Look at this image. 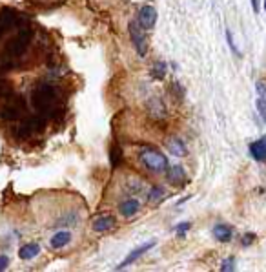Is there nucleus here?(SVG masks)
<instances>
[{
  "instance_id": "f257e3e1",
  "label": "nucleus",
  "mask_w": 266,
  "mask_h": 272,
  "mask_svg": "<svg viewBox=\"0 0 266 272\" xmlns=\"http://www.w3.org/2000/svg\"><path fill=\"white\" fill-rule=\"evenodd\" d=\"M140 161L150 172H155V174H162L168 168V157L155 148H144L140 152Z\"/></svg>"
},
{
  "instance_id": "f03ea898",
  "label": "nucleus",
  "mask_w": 266,
  "mask_h": 272,
  "mask_svg": "<svg viewBox=\"0 0 266 272\" xmlns=\"http://www.w3.org/2000/svg\"><path fill=\"white\" fill-rule=\"evenodd\" d=\"M55 103V88L51 84H38L31 93V105L38 112H46Z\"/></svg>"
},
{
  "instance_id": "7ed1b4c3",
  "label": "nucleus",
  "mask_w": 266,
  "mask_h": 272,
  "mask_svg": "<svg viewBox=\"0 0 266 272\" xmlns=\"http://www.w3.org/2000/svg\"><path fill=\"white\" fill-rule=\"evenodd\" d=\"M29 42H31V29H22L19 31V35L15 37L13 41L7 44L6 55L7 57H19L28 49Z\"/></svg>"
},
{
  "instance_id": "20e7f679",
  "label": "nucleus",
  "mask_w": 266,
  "mask_h": 272,
  "mask_svg": "<svg viewBox=\"0 0 266 272\" xmlns=\"http://www.w3.org/2000/svg\"><path fill=\"white\" fill-rule=\"evenodd\" d=\"M130 37H132V42H133V46H135V49H137V53H139L140 57H146L148 42L137 22H130Z\"/></svg>"
},
{
  "instance_id": "39448f33",
  "label": "nucleus",
  "mask_w": 266,
  "mask_h": 272,
  "mask_svg": "<svg viewBox=\"0 0 266 272\" xmlns=\"http://www.w3.org/2000/svg\"><path fill=\"white\" fill-rule=\"evenodd\" d=\"M157 22V9L153 6H144L139 11V26L144 29H152Z\"/></svg>"
},
{
  "instance_id": "423d86ee",
  "label": "nucleus",
  "mask_w": 266,
  "mask_h": 272,
  "mask_svg": "<svg viewBox=\"0 0 266 272\" xmlns=\"http://www.w3.org/2000/svg\"><path fill=\"white\" fill-rule=\"evenodd\" d=\"M153 245H155V241H146V243L139 245V247H137L135 251H132V252H130V254H128V258L124 259V261H122V263H120V265L117 267V269H119V271H120V269H124V267L132 265V263H133V261H135V259H139L140 256H142L144 252L150 251V249H152Z\"/></svg>"
},
{
  "instance_id": "0eeeda50",
  "label": "nucleus",
  "mask_w": 266,
  "mask_h": 272,
  "mask_svg": "<svg viewBox=\"0 0 266 272\" xmlns=\"http://www.w3.org/2000/svg\"><path fill=\"white\" fill-rule=\"evenodd\" d=\"M15 21H17V13H15V9L6 7V9H2V11H0V37L4 35L6 31H9V29L13 28Z\"/></svg>"
},
{
  "instance_id": "6e6552de",
  "label": "nucleus",
  "mask_w": 266,
  "mask_h": 272,
  "mask_svg": "<svg viewBox=\"0 0 266 272\" xmlns=\"http://www.w3.org/2000/svg\"><path fill=\"white\" fill-rule=\"evenodd\" d=\"M166 170H168V172H166V177H168V181L171 183V185H181V183L186 181V174H184L182 167H179V165L170 167V168H166Z\"/></svg>"
},
{
  "instance_id": "1a4fd4ad",
  "label": "nucleus",
  "mask_w": 266,
  "mask_h": 272,
  "mask_svg": "<svg viewBox=\"0 0 266 272\" xmlns=\"http://www.w3.org/2000/svg\"><path fill=\"white\" fill-rule=\"evenodd\" d=\"M166 146H168L170 152H171L173 155H177V157H182V155L188 154V150H186V146H184V143H182L179 137H170V139L166 141Z\"/></svg>"
},
{
  "instance_id": "9d476101",
  "label": "nucleus",
  "mask_w": 266,
  "mask_h": 272,
  "mask_svg": "<svg viewBox=\"0 0 266 272\" xmlns=\"http://www.w3.org/2000/svg\"><path fill=\"white\" fill-rule=\"evenodd\" d=\"M113 225H115V217L110 216V214H104V216H100L98 219L93 221V230L106 232V230H110Z\"/></svg>"
},
{
  "instance_id": "9b49d317",
  "label": "nucleus",
  "mask_w": 266,
  "mask_h": 272,
  "mask_svg": "<svg viewBox=\"0 0 266 272\" xmlns=\"http://www.w3.org/2000/svg\"><path fill=\"white\" fill-rule=\"evenodd\" d=\"M231 234H233V230H231L230 225H215V227H213V237H215L217 241H221V243L230 241Z\"/></svg>"
},
{
  "instance_id": "f8f14e48",
  "label": "nucleus",
  "mask_w": 266,
  "mask_h": 272,
  "mask_svg": "<svg viewBox=\"0 0 266 272\" xmlns=\"http://www.w3.org/2000/svg\"><path fill=\"white\" fill-rule=\"evenodd\" d=\"M250 154L255 161H266V137L253 143L250 146Z\"/></svg>"
},
{
  "instance_id": "ddd939ff",
  "label": "nucleus",
  "mask_w": 266,
  "mask_h": 272,
  "mask_svg": "<svg viewBox=\"0 0 266 272\" xmlns=\"http://www.w3.org/2000/svg\"><path fill=\"white\" fill-rule=\"evenodd\" d=\"M71 241V234L68 230H60L57 232L55 236L51 237V247L53 249H62L64 245H68Z\"/></svg>"
},
{
  "instance_id": "4468645a",
  "label": "nucleus",
  "mask_w": 266,
  "mask_h": 272,
  "mask_svg": "<svg viewBox=\"0 0 266 272\" xmlns=\"http://www.w3.org/2000/svg\"><path fill=\"white\" fill-rule=\"evenodd\" d=\"M38 252H40V245L28 243V245H24L20 251H19V256H20V259H31V258H35Z\"/></svg>"
},
{
  "instance_id": "2eb2a0df",
  "label": "nucleus",
  "mask_w": 266,
  "mask_h": 272,
  "mask_svg": "<svg viewBox=\"0 0 266 272\" xmlns=\"http://www.w3.org/2000/svg\"><path fill=\"white\" fill-rule=\"evenodd\" d=\"M19 115H20V108H17L13 103L0 108V119H4V121H15V119H19Z\"/></svg>"
},
{
  "instance_id": "dca6fc26",
  "label": "nucleus",
  "mask_w": 266,
  "mask_h": 272,
  "mask_svg": "<svg viewBox=\"0 0 266 272\" xmlns=\"http://www.w3.org/2000/svg\"><path fill=\"white\" fill-rule=\"evenodd\" d=\"M139 201L137 199H128V201H124L122 205L119 207V210H120V214L122 216H126V217H130V216H133L137 210H139Z\"/></svg>"
},
{
  "instance_id": "f3484780",
  "label": "nucleus",
  "mask_w": 266,
  "mask_h": 272,
  "mask_svg": "<svg viewBox=\"0 0 266 272\" xmlns=\"http://www.w3.org/2000/svg\"><path fill=\"white\" fill-rule=\"evenodd\" d=\"M26 123H28V126L33 132H40V130H44V126H46V121L42 117H38V115L26 119Z\"/></svg>"
},
{
  "instance_id": "a211bd4d",
  "label": "nucleus",
  "mask_w": 266,
  "mask_h": 272,
  "mask_svg": "<svg viewBox=\"0 0 266 272\" xmlns=\"http://www.w3.org/2000/svg\"><path fill=\"white\" fill-rule=\"evenodd\" d=\"M31 133H33V130L29 128L26 121H24V123H22L19 128H17V137H20V139H26V137H29Z\"/></svg>"
},
{
  "instance_id": "6ab92c4d",
  "label": "nucleus",
  "mask_w": 266,
  "mask_h": 272,
  "mask_svg": "<svg viewBox=\"0 0 266 272\" xmlns=\"http://www.w3.org/2000/svg\"><path fill=\"white\" fill-rule=\"evenodd\" d=\"M112 167L113 168H117L120 165V161H122V152H120V148L119 146H113L112 148Z\"/></svg>"
},
{
  "instance_id": "aec40b11",
  "label": "nucleus",
  "mask_w": 266,
  "mask_h": 272,
  "mask_svg": "<svg viewBox=\"0 0 266 272\" xmlns=\"http://www.w3.org/2000/svg\"><path fill=\"white\" fill-rule=\"evenodd\" d=\"M152 75H153L155 79H162L164 75H166V64L164 63H157L153 66V70H152Z\"/></svg>"
},
{
  "instance_id": "412c9836",
  "label": "nucleus",
  "mask_w": 266,
  "mask_h": 272,
  "mask_svg": "<svg viewBox=\"0 0 266 272\" xmlns=\"http://www.w3.org/2000/svg\"><path fill=\"white\" fill-rule=\"evenodd\" d=\"M255 106H257V112H259V115L263 117V121L266 123V99H257L255 101Z\"/></svg>"
},
{
  "instance_id": "4be33fe9",
  "label": "nucleus",
  "mask_w": 266,
  "mask_h": 272,
  "mask_svg": "<svg viewBox=\"0 0 266 272\" xmlns=\"http://www.w3.org/2000/svg\"><path fill=\"white\" fill-rule=\"evenodd\" d=\"M235 269V259L233 258H226L224 259V263H223V267H221V271L223 272H231Z\"/></svg>"
},
{
  "instance_id": "5701e85b",
  "label": "nucleus",
  "mask_w": 266,
  "mask_h": 272,
  "mask_svg": "<svg viewBox=\"0 0 266 272\" xmlns=\"http://www.w3.org/2000/svg\"><path fill=\"white\" fill-rule=\"evenodd\" d=\"M162 195H164V190H162L161 187H153L152 192H150V201H157V199L162 197Z\"/></svg>"
},
{
  "instance_id": "b1692460",
  "label": "nucleus",
  "mask_w": 266,
  "mask_h": 272,
  "mask_svg": "<svg viewBox=\"0 0 266 272\" xmlns=\"http://www.w3.org/2000/svg\"><path fill=\"white\" fill-rule=\"evenodd\" d=\"M255 90H257V93H259L261 97L266 99V81H257V84H255Z\"/></svg>"
},
{
  "instance_id": "393cba45",
  "label": "nucleus",
  "mask_w": 266,
  "mask_h": 272,
  "mask_svg": "<svg viewBox=\"0 0 266 272\" xmlns=\"http://www.w3.org/2000/svg\"><path fill=\"white\" fill-rule=\"evenodd\" d=\"M190 227H191L190 223H181L177 227V234H179V236H184V234L190 230Z\"/></svg>"
},
{
  "instance_id": "a878e982",
  "label": "nucleus",
  "mask_w": 266,
  "mask_h": 272,
  "mask_svg": "<svg viewBox=\"0 0 266 272\" xmlns=\"http://www.w3.org/2000/svg\"><path fill=\"white\" fill-rule=\"evenodd\" d=\"M7 265H9V259H7V256H0V271L7 269Z\"/></svg>"
},
{
  "instance_id": "bb28decb",
  "label": "nucleus",
  "mask_w": 266,
  "mask_h": 272,
  "mask_svg": "<svg viewBox=\"0 0 266 272\" xmlns=\"http://www.w3.org/2000/svg\"><path fill=\"white\" fill-rule=\"evenodd\" d=\"M253 239H255V236H253V234H246V236L243 237V245H246V247H248V245L253 241Z\"/></svg>"
},
{
  "instance_id": "cd10ccee",
  "label": "nucleus",
  "mask_w": 266,
  "mask_h": 272,
  "mask_svg": "<svg viewBox=\"0 0 266 272\" xmlns=\"http://www.w3.org/2000/svg\"><path fill=\"white\" fill-rule=\"evenodd\" d=\"M252 7H253V11H255V13H259V0H252Z\"/></svg>"
},
{
  "instance_id": "c85d7f7f",
  "label": "nucleus",
  "mask_w": 266,
  "mask_h": 272,
  "mask_svg": "<svg viewBox=\"0 0 266 272\" xmlns=\"http://www.w3.org/2000/svg\"><path fill=\"white\" fill-rule=\"evenodd\" d=\"M265 11H266V0H265Z\"/></svg>"
}]
</instances>
